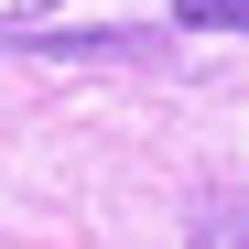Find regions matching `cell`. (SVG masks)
Instances as JSON below:
<instances>
[{"mask_svg": "<svg viewBox=\"0 0 249 249\" xmlns=\"http://www.w3.org/2000/svg\"><path fill=\"white\" fill-rule=\"evenodd\" d=\"M174 22H184V33H238L249 0H174Z\"/></svg>", "mask_w": 249, "mask_h": 249, "instance_id": "6da1fadb", "label": "cell"}, {"mask_svg": "<svg viewBox=\"0 0 249 249\" xmlns=\"http://www.w3.org/2000/svg\"><path fill=\"white\" fill-rule=\"evenodd\" d=\"M195 249H249V217H238V206H206V217H195Z\"/></svg>", "mask_w": 249, "mask_h": 249, "instance_id": "7a4b0ae2", "label": "cell"}, {"mask_svg": "<svg viewBox=\"0 0 249 249\" xmlns=\"http://www.w3.org/2000/svg\"><path fill=\"white\" fill-rule=\"evenodd\" d=\"M44 11H65V0H0V33H22V22H44Z\"/></svg>", "mask_w": 249, "mask_h": 249, "instance_id": "3957f363", "label": "cell"}]
</instances>
